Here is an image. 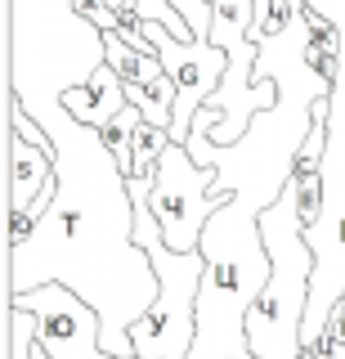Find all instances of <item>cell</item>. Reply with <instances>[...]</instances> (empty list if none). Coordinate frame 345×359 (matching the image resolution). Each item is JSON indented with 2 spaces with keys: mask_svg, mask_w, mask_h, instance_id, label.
Returning a JSON list of instances; mask_svg holds the SVG:
<instances>
[{
  "mask_svg": "<svg viewBox=\"0 0 345 359\" xmlns=\"http://www.w3.org/2000/svg\"><path fill=\"white\" fill-rule=\"evenodd\" d=\"M59 149V194L36 233L5 252V297L63 283L104 319V351L135 359L130 328L157 301V269L135 238V198L126 166L94 126L68 121Z\"/></svg>",
  "mask_w": 345,
  "mask_h": 359,
  "instance_id": "obj_1",
  "label": "cell"
},
{
  "mask_svg": "<svg viewBox=\"0 0 345 359\" xmlns=\"http://www.w3.org/2000/svg\"><path fill=\"white\" fill-rule=\"evenodd\" d=\"M104 63V32L76 9V0H9V90L50 140H59L63 126L72 121L63 95L76 86H90Z\"/></svg>",
  "mask_w": 345,
  "mask_h": 359,
  "instance_id": "obj_2",
  "label": "cell"
},
{
  "mask_svg": "<svg viewBox=\"0 0 345 359\" xmlns=\"http://www.w3.org/2000/svg\"><path fill=\"white\" fill-rule=\"evenodd\" d=\"M153 180H130V198H135V238L148 252L157 269V301L148 314L130 328V351L135 359H188L197 341V292H202L206 256L202 252H175L162 238L157 216L148 207Z\"/></svg>",
  "mask_w": 345,
  "mask_h": 359,
  "instance_id": "obj_3",
  "label": "cell"
},
{
  "mask_svg": "<svg viewBox=\"0 0 345 359\" xmlns=\"http://www.w3.org/2000/svg\"><path fill=\"white\" fill-rule=\"evenodd\" d=\"M260 233L274 256V274L247 314V346L255 359H296L305 351L300 323H305V306H309L314 252L305 243V224L296 216L292 194H283L260 216Z\"/></svg>",
  "mask_w": 345,
  "mask_h": 359,
  "instance_id": "obj_4",
  "label": "cell"
},
{
  "mask_svg": "<svg viewBox=\"0 0 345 359\" xmlns=\"http://www.w3.org/2000/svg\"><path fill=\"white\" fill-rule=\"evenodd\" d=\"M216 166H197L193 153L184 144H171L157 166V180H153L148 207L157 216L162 238L175 247V252H197L202 247V229L206 220L225 207L229 198L216 194Z\"/></svg>",
  "mask_w": 345,
  "mask_h": 359,
  "instance_id": "obj_5",
  "label": "cell"
},
{
  "mask_svg": "<svg viewBox=\"0 0 345 359\" xmlns=\"http://www.w3.org/2000/svg\"><path fill=\"white\" fill-rule=\"evenodd\" d=\"M5 306L36 314V346L50 359H117L104 351V319L85 297L63 283L31 287L23 297H5Z\"/></svg>",
  "mask_w": 345,
  "mask_h": 359,
  "instance_id": "obj_6",
  "label": "cell"
},
{
  "mask_svg": "<svg viewBox=\"0 0 345 359\" xmlns=\"http://www.w3.org/2000/svg\"><path fill=\"white\" fill-rule=\"evenodd\" d=\"M143 36L153 41L162 67L171 72L175 90H180V99H175V121H171V140L188 144L197 108L216 95L220 81H225V72H229V54L220 50L216 41H175V32L166 27V22H148V18H143Z\"/></svg>",
  "mask_w": 345,
  "mask_h": 359,
  "instance_id": "obj_7",
  "label": "cell"
},
{
  "mask_svg": "<svg viewBox=\"0 0 345 359\" xmlns=\"http://www.w3.org/2000/svg\"><path fill=\"white\" fill-rule=\"evenodd\" d=\"M328 198H323V216L314 229H305V243L314 252V278H309V306L300 323V341L305 351L318 341L328 328V314L345 292V171H323Z\"/></svg>",
  "mask_w": 345,
  "mask_h": 359,
  "instance_id": "obj_8",
  "label": "cell"
},
{
  "mask_svg": "<svg viewBox=\"0 0 345 359\" xmlns=\"http://www.w3.org/2000/svg\"><path fill=\"white\" fill-rule=\"evenodd\" d=\"M59 175V153L36 149L5 121V211H27Z\"/></svg>",
  "mask_w": 345,
  "mask_h": 359,
  "instance_id": "obj_9",
  "label": "cell"
},
{
  "mask_svg": "<svg viewBox=\"0 0 345 359\" xmlns=\"http://www.w3.org/2000/svg\"><path fill=\"white\" fill-rule=\"evenodd\" d=\"M126 104H130V99H126V81H121V76H117L108 63L94 72L90 86H76V90H68V95H63V108H68L72 117L81 121V126H94V130H104Z\"/></svg>",
  "mask_w": 345,
  "mask_h": 359,
  "instance_id": "obj_10",
  "label": "cell"
},
{
  "mask_svg": "<svg viewBox=\"0 0 345 359\" xmlns=\"http://www.w3.org/2000/svg\"><path fill=\"white\" fill-rule=\"evenodd\" d=\"M126 99L143 112V121H148V126L171 130V121H175V99H180V90H175L171 72H162L157 81H130V86H126Z\"/></svg>",
  "mask_w": 345,
  "mask_h": 359,
  "instance_id": "obj_11",
  "label": "cell"
},
{
  "mask_svg": "<svg viewBox=\"0 0 345 359\" xmlns=\"http://www.w3.org/2000/svg\"><path fill=\"white\" fill-rule=\"evenodd\" d=\"M287 194L296 198V216H300V224H305V229H314L318 216H323V198H328L323 166H318V162H305V157H296L292 180H287Z\"/></svg>",
  "mask_w": 345,
  "mask_h": 359,
  "instance_id": "obj_12",
  "label": "cell"
},
{
  "mask_svg": "<svg viewBox=\"0 0 345 359\" xmlns=\"http://www.w3.org/2000/svg\"><path fill=\"white\" fill-rule=\"evenodd\" d=\"M104 50H108V67L121 76V81H157V76L166 72L157 54H139L135 45H126L117 36V32H104Z\"/></svg>",
  "mask_w": 345,
  "mask_h": 359,
  "instance_id": "obj_13",
  "label": "cell"
},
{
  "mask_svg": "<svg viewBox=\"0 0 345 359\" xmlns=\"http://www.w3.org/2000/svg\"><path fill=\"white\" fill-rule=\"evenodd\" d=\"M139 126H143V112H139L135 104H126L104 130H99V135H104V144L113 149V157L126 166V171H130V149H135V130H139Z\"/></svg>",
  "mask_w": 345,
  "mask_h": 359,
  "instance_id": "obj_14",
  "label": "cell"
},
{
  "mask_svg": "<svg viewBox=\"0 0 345 359\" xmlns=\"http://www.w3.org/2000/svg\"><path fill=\"white\" fill-rule=\"evenodd\" d=\"M36 351V314L5 306V359H31Z\"/></svg>",
  "mask_w": 345,
  "mask_h": 359,
  "instance_id": "obj_15",
  "label": "cell"
},
{
  "mask_svg": "<svg viewBox=\"0 0 345 359\" xmlns=\"http://www.w3.org/2000/svg\"><path fill=\"white\" fill-rule=\"evenodd\" d=\"M139 18H148V22H166V27L175 32V41H193V32H188V22L171 9V0H139V9H135Z\"/></svg>",
  "mask_w": 345,
  "mask_h": 359,
  "instance_id": "obj_16",
  "label": "cell"
},
{
  "mask_svg": "<svg viewBox=\"0 0 345 359\" xmlns=\"http://www.w3.org/2000/svg\"><path fill=\"white\" fill-rule=\"evenodd\" d=\"M76 9H81L99 32H117L121 27V14H117L113 5H104V0H76Z\"/></svg>",
  "mask_w": 345,
  "mask_h": 359,
  "instance_id": "obj_17",
  "label": "cell"
},
{
  "mask_svg": "<svg viewBox=\"0 0 345 359\" xmlns=\"http://www.w3.org/2000/svg\"><path fill=\"white\" fill-rule=\"evenodd\" d=\"M300 5H309V9H318V14H323V9H328L332 0H300Z\"/></svg>",
  "mask_w": 345,
  "mask_h": 359,
  "instance_id": "obj_18",
  "label": "cell"
},
{
  "mask_svg": "<svg viewBox=\"0 0 345 359\" xmlns=\"http://www.w3.org/2000/svg\"><path fill=\"white\" fill-rule=\"evenodd\" d=\"M31 359H50V355H45V351H41V346H36V351H31Z\"/></svg>",
  "mask_w": 345,
  "mask_h": 359,
  "instance_id": "obj_19",
  "label": "cell"
},
{
  "mask_svg": "<svg viewBox=\"0 0 345 359\" xmlns=\"http://www.w3.org/2000/svg\"><path fill=\"white\" fill-rule=\"evenodd\" d=\"M332 310H341V314H345V292H341V301H337V306H332Z\"/></svg>",
  "mask_w": 345,
  "mask_h": 359,
  "instance_id": "obj_20",
  "label": "cell"
}]
</instances>
